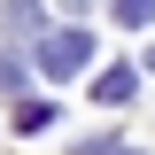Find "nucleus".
I'll return each mask as SVG.
<instances>
[{
    "label": "nucleus",
    "mask_w": 155,
    "mask_h": 155,
    "mask_svg": "<svg viewBox=\"0 0 155 155\" xmlns=\"http://www.w3.org/2000/svg\"><path fill=\"white\" fill-rule=\"evenodd\" d=\"M0 31H8V47H23V39L47 31V8H39V0H8V8H0Z\"/></svg>",
    "instance_id": "2"
},
{
    "label": "nucleus",
    "mask_w": 155,
    "mask_h": 155,
    "mask_svg": "<svg viewBox=\"0 0 155 155\" xmlns=\"http://www.w3.org/2000/svg\"><path fill=\"white\" fill-rule=\"evenodd\" d=\"M93 62V31H54V39H39V70L47 78H70Z\"/></svg>",
    "instance_id": "1"
},
{
    "label": "nucleus",
    "mask_w": 155,
    "mask_h": 155,
    "mask_svg": "<svg viewBox=\"0 0 155 155\" xmlns=\"http://www.w3.org/2000/svg\"><path fill=\"white\" fill-rule=\"evenodd\" d=\"M62 8H70V16H85V8H93V0H62Z\"/></svg>",
    "instance_id": "8"
},
{
    "label": "nucleus",
    "mask_w": 155,
    "mask_h": 155,
    "mask_svg": "<svg viewBox=\"0 0 155 155\" xmlns=\"http://www.w3.org/2000/svg\"><path fill=\"white\" fill-rule=\"evenodd\" d=\"M116 23H132V31H147V23H155V0H116Z\"/></svg>",
    "instance_id": "6"
},
{
    "label": "nucleus",
    "mask_w": 155,
    "mask_h": 155,
    "mask_svg": "<svg viewBox=\"0 0 155 155\" xmlns=\"http://www.w3.org/2000/svg\"><path fill=\"white\" fill-rule=\"evenodd\" d=\"M16 85H23V62H16V54H0V93H16Z\"/></svg>",
    "instance_id": "7"
},
{
    "label": "nucleus",
    "mask_w": 155,
    "mask_h": 155,
    "mask_svg": "<svg viewBox=\"0 0 155 155\" xmlns=\"http://www.w3.org/2000/svg\"><path fill=\"white\" fill-rule=\"evenodd\" d=\"M47 124H54V101H23V109H16V132H23V140L47 132Z\"/></svg>",
    "instance_id": "4"
},
{
    "label": "nucleus",
    "mask_w": 155,
    "mask_h": 155,
    "mask_svg": "<svg viewBox=\"0 0 155 155\" xmlns=\"http://www.w3.org/2000/svg\"><path fill=\"white\" fill-rule=\"evenodd\" d=\"M78 155H147V147H132V140H116V132H101V140H78Z\"/></svg>",
    "instance_id": "5"
},
{
    "label": "nucleus",
    "mask_w": 155,
    "mask_h": 155,
    "mask_svg": "<svg viewBox=\"0 0 155 155\" xmlns=\"http://www.w3.org/2000/svg\"><path fill=\"white\" fill-rule=\"evenodd\" d=\"M132 93H140V70H132V62H109V70L93 78V101H109V109H124Z\"/></svg>",
    "instance_id": "3"
},
{
    "label": "nucleus",
    "mask_w": 155,
    "mask_h": 155,
    "mask_svg": "<svg viewBox=\"0 0 155 155\" xmlns=\"http://www.w3.org/2000/svg\"><path fill=\"white\" fill-rule=\"evenodd\" d=\"M147 70H155V54H147Z\"/></svg>",
    "instance_id": "9"
}]
</instances>
